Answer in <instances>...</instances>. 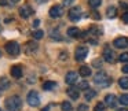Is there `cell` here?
<instances>
[{"instance_id": "cell-1", "label": "cell", "mask_w": 128, "mask_h": 111, "mask_svg": "<svg viewBox=\"0 0 128 111\" xmlns=\"http://www.w3.org/2000/svg\"><path fill=\"white\" fill-rule=\"evenodd\" d=\"M22 107V100H21L20 96L14 95V96H10L8 99L6 100V108L8 111H18Z\"/></svg>"}, {"instance_id": "cell-2", "label": "cell", "mask_w": 128, "mask_h": 111, "mask_svg": "<svg viewBox=\"0 0 128 111\" xmlns=\"http://www.w3.org/2000/svg\"><path fill=\"white\" fill-rule=\"evenodd\" d=\"M94 82H95V85H98V86L106 88V86H109L112 84V78L109 77L105 71H99V73H96V74H95Z\"/></svg>"}, {"instance_id": "cell-3", "label": "cell", "mask_w": 128, "mask_h": 111, "mask_svg": "<svg viewBox=\"0 0 128 111\" xmlns=\"http://www.w3.org/2000/svg\"><path fill=\"white\" fill-rule=\"evenodd\" d=\"M6 51H7V54H8V55H11L12 58H15V56L20 55L21 47H20V44H18L17 41H8L6 44Z\"/></svg>"}, {"instance_id": "cell-4", "label": "cell", "mask_w": 128, "mask_h": 111, "mask_svg": "<svg viewBox=\"0 0 128 111\" xmlns=\"http://www.w3.org/2000/svg\"><path fill=\"white\" fill-rule=\"evenodd\" d=\"M87 56H88V47H86V45H80V47L76 48V51H74V59L77 62L84 60Z\"/></svg>"}, {"instance_id": "cell-5", "label": "cell", "mask_w": 128, "mask_h": 111, "mask_svg": "<svg viewBox=\"0 0 128 111\" xmlns=\"http://www.w3.org/2000/svg\"><path fill=\"white\" fill-rule=\"evenodd\" d=\"M26 100H28V104L32 106V107H37V106L40 104V96H39V93H37L36 91H30V92H29Z\"/></svg>"}, {"instance_id": "cell-6", "label": "cell", "mask_w": 128, "mask_h": 111, "mask_svg": "<svg viewBox=\"0 0 128 111\" xmlns=\"http://www.w3.org/2000/svg\"><path fill=\"white\" fill-rule=\"evenodd\" d=\"M68 15H69V19L70 21L76 22V21H78L81 18V8L78 6L72 7V8L69 10V12H68Z\"/></svg>"}, {"instance_id": "cell-7", "label": "cell", "mask_w": 128, "mask_h": 111, "mask_svg": "<svg viewBox=\"0 0 128 111\" xmlns=\"http://www.w3.org/2000/svg\"><path fill=\"white\" fill-rule=\"evenodd\" d=\"M102 56H103V60L108 62V63H113L114 62V52H113V50H112L109 45H105Z\"/></svg>"}, {"instance_id": "cell-8", "label": "cell", "mask_w": 128, "mask_h": 111, "mask_svg": "<svg viewBox=\"0 0 128 111\" xmlns=\"http://www.w3.org/2000/svg\"><path fill=\"white\" fill-rule=\"evenodd\" d=\"M50 17L51 18H61L64 15V7L62 6H52L50 8Z\"/></svg>"}, {"instance_id": "cell-9", "label": "cell", "mask_w": 128, "mask_h": 111, "mask_svg": "<svg viewBox=\"0 0 128 111\" xmlns=\"http://www.w3.org/2000/svg\"><path fill=\"white\" fill-rule=\"evenodd\" d=\"M37 48H39V44L34 41H28L25 44V47H24V51H25L26 55H32L33 52H36Z\"/></svg>"}, {"instance_id": "cell-10", "label": "cell", "mask_w": 128, "mask_h": 111, "mask_svg": "<svg viewBox=\"0 0 128 111\" xmlns=\"http://www.w3.org/2000/svg\"><path fill=\"white\" fill-rule=\"evenodd\" d=\"M117 102H118V100H117L116 95H113V93H109V95L105 96V104L108 106V107H110V108L116 107Z\"/></svg>"}, {"instance_id": "cell-11", "label": "cell", "mask_w": 128, "mask_h": 111, "mask_svg": "<svg viewBox=\"0 0 128 111\" xmlns=\"http://www.w3.org/2000/svg\"><path fill=\"white\" fill-rule=\"evenodd\" d=\"M32 12H33V10H32V7L28 6V4H24V6L20 8V15H21V18H24V19H26V18L30 17Z\"/></svg>"}, {"instance_id": "cell-12", "label": "cell", "mask_w": 128, "mask_h": 111, "mask_svg": "<svg viewBox=\"0 0 128 111\" xmlns=\"http://www.w3.org/2000/svg\"><path fill=\"white\" fill-rule=\"evenodd\" d=\"M78 80V74L76 71H69L66 74V77H65V82L69 84V85H73V84H76Z\"/></svg>"}, {"instance_id": "cell-13", "label": "cell", "mask_w": 128, "mask_h": 111, "mask_svg": "<svg viewBox=\"0 0 128 111\" xmlns=\"http://www.w3.org/2000/svg\"><path fill=\"white\" fill-rule=\"evenodd\" d=\"M113 45L116 48H127L128 47V39L127 37H117L113 41Z\"/></svg>"}, {"instance_id": "cell-14", "label": "cell", "mask_w": 128, "mask_h": 111, "mask_svg": "<svg viewBox=\"0 0 128 111\" xmlns=\"http://www.w3.org/2000/svg\"><path fill=\"white\" fill-rule=\"evenodd\" d=\"M66 93H68V96H69L72 100H77L78 97H80V89L74 88V86H70V88L68 89Z\"/></svg>"}, {"instance_id": "cell-15", "label": "cell", "mask_w": 128, "mask_h": 111, "mask_svg": "<svg viewBox=\"0 0 128 111\" xmlns=\"http://www.w3.org/2000/svg\"><path fill=\"white\" fill-rule=\"evenodd\" d=\"M10 73H11V75H12L14 78H21V77H22V66H20V64H15V66L11 67Z\"/></svg>"}, {"instance_id": "cell-16", "label": "cell", "mask_w": 128, "mask_h": 111, "mask_svg": "<svg viewBox=\"0 0 128 111\" xmlns=\"http://www.w3.org/2000/svg\"><path fill=\"white\" fill-rule=\"evenodd\" d=\"M68 36L72 37V39H77V37L81 36V32H80L78 28H74V26H73V28L68 29Z\"/></svg>"}, {"instance_id": "cell-17", "label": "cell", "mask_w": 128, "mask_h": 111, "mask_svg": "<svg viewBox=\"0 0 128 111\" xmlns=\"http://www.w3.org/2000/svg\"><path fill=\"white\" fill-rule=\"evenodd\" d=\"M116 15H117V8L114 6H109L108 10H106V17L109 19H112V18H116Z\"/></svg>"}, {"instance_id": "cell-18", "label": "cell", "mask_w": 128, "mask_h": 111, "mask_svg": "<svg viewBox=\"0 0 128 111\" xmlns=\"http://www.w3.org/2000/svg\"><path fill=\"white\" fill-rule=\"evenodd\" d=\"M78 74H80L81 77H90V75H91V67L81 66L80 70H78Z\"/></svg>"}, {"instance_id": "cell-19", "label": "cell", "mask_w": 128, "mask_h": 111, "mask_svg": "<svg viewBox=\"0 0 128 111\" xmlns=\"http://www.w3.org/2000/svg\"><path fill=\"white\" fill-rule=\"evenodd\" d=\"M10 88V81L8 78L6 77H2L0 78V91H6V89Z\"/></svg>"}, {"instance_id": "cell-20", "label": "cell", "mask_w": 128, "mask_h": 111, "mask_svg": "<svg viewBox=\"0 0 128 111\" xmlns=\"http://www.w3.org/2000/svg\"><path fill=\"white\" fill-rule=\"evenodd\" d=\"M55 88H56V82H54V81H46V82H43V89L44 91H52Z\"/></svg>"}, {"instance_id": "cell-21", "label": "cell", "mask_w": 128, "mask_h": 111, "mask_svg": "<svg viewBox=\"0 0 128 111\" xmlns=\"http://www.w3.org/2000/svg\"><path fill=\"white\" fill-rule=\"evenodd\" d=\"M95 96H96V92H95L94 89H87L86 93H84V97H86V100H91V99H94Z\"/></svg>"}, {"instance_id": "cell-22", "label": "cell", "mask_w": 128, "mask_h": 111, "mask_svg": "<svg viewBox=\"0 0 128 111\" xmlns=\"http://www.w3.org/2000/svg\"><path fill=\"white\" fill-rule=\"evenodd\" d=\"M118 85L121 89H128V77H121L118 80Z\"/></svg>"}, {"instance_id": "cell-23", "label": "cell", "mask_w": 128, "mask_h": 111, "mask_svg": "<svg viewBox=\"0 0 128 111\" xmlns=\"http://www.w3.org/2000/svg\"><path fill=\"white\" fill-rule=\"evenodd\" d=\"M88 4L91 8H98L102 4V0H88Z\"/></svg>"}, {"instance_id": "cell-24", "label": "cell", "mask_w": 128, "mask_h": 111, "mask_svg": "<svg viewBox=\"0 0 128 111\" xmlns=\"http://www.w3.org/2000/svg\"><path fill=\"white\" fill-rule=\"evenodd\" d=\"M118 102L121 103L122 106H128V93L121 95V96H120V99H118Z\"/></svg>"}, {"instance_id": "cell-25", "label": "cell", "mask_w": 128, "mask_h": 111, "mask_svg": "<svg viewBox=\"0 0 128 111\" xmlns=\"http://www.w3.org/2000/svg\"><path fill=\"white\" fill-rule=\"evenodd\" d=\"M61 108H62V111H72V104L69 102H64L61 104Z\"/></svg>"}, {"instance_id": "cell-26", "label": "cell", "mask_w": 128, "mask_h": 111, "mask_svg": "<svg viewBox=\"0 0 128 111\" xmlns=\"http://www.w3.org/2000/svg\"><path fill=\"white\" fill-rule=\"evenodd\" d=\"M106 104L105 103H96V106L94 107V111H105Z\"/></svg>"}, {"instance_id": "cell-27", "label": "cell", "mask_w": 128, "mask_h": 111, "mask_svg": "<svg viewBox=\"0 0 128 111\" xmlns=\"http://www.w3.org/2000/svg\"><path fill=\"white\" fill-rule=\"evenodd\" d=\"M118 60L122 62V63H128V52H124L118 56Z\"/></svg>"}, {"instance_id": "cell-28", "label": "cell", "mask_w": 128, "mask_h": 111, "mask_svg": "<svg viewBox=\"0 0 128 111\" xmlns=\"http://www.w3.org/2000/svg\"><path fill=\"white\" fill-rule=\"evenodd\" d=\"M43 34H44V32H43V30H34V32H33V39L40 40V39L43 37Z\"/></svg>"}, {"instance_id": "cell-29", "label": "cell", "mask_w": 128, "mask_h": 111, "mask_svg": "<svg viewBox=\"0 0 128 111\" xmlns=\"http://www.w3.org/2000/svg\"><path fill=\"white\" fill-rule=\"evenodd\" d=\"M78 89H90V85H88V82L87 81H81L80 84H78Z\"/></svg>"}, {"instance_id": "cell-30", "label": "cell", "mask_w": 128, "mask_h": 111, "mask_svg": "<svg viewBox=\"0 0 128 111\" xmlns=\"http://www.w3.org/2000/svg\"><path fill=\"white\" fill-rule=\"evenodd\" d=\"M77 111H88V106L87 104H80L77 107Z\"/></svg>"}, {"instance_id": "cell-31", "label": "cell", "mask_w": 128, "mask_h": 111, "mask_svg": "<svg viewBox=\"0 0 128 111\" xmlns=\"http://www.w3.org/2000/svg\"><path fill=\"white\" fill-rule=\"evenodd\" d=\"M100 64H102V60H99V59H95V60L92 62V66L98 67V69H99V67H100Z\"/></svg>"}, {"instance_id": "cell-32", "label": "cell", "mask_w": 128, "mask_h": 111, "mask_svg": "<svg viewBox=\"0 0 128 111\" xmlns=\"http://www.w3.org/2000/svg\"><path fill=\"white\" fill-rule=\"evenodd\" d=\"M121 19H122V22H125V23H128V11H125L124 14H122V17H121Z\"/></svg>"}, {"instance_id": "cell-33", "label": "cell", "mask_w": 128, "mask_h": 111, "mask_svg": "<svg viewBox=\"0 0 128 111\" xmlns=\"http://www.w3.org/2000/svg\"><path fill=\"white\" fill-rule=\"evenodd\" d=\"M39 25H40V21L39 19H34L33 23H32V26H33V28H39Z\"/></svg>"}, {"instance_id": "cell-34", "label": "cell", "mask_w": 128, "mask_h": 111, "mask_svg": "<svg viewBox=\"0 0 128 111\" xmlns=\"http://www.w3.org/2000/svg\"><path fill=\"white\" fill-rule=\"evenodd\" d=\"M121 70H122V73H124V74H128V64H124V66L121 67Z\"/></svg>"}, {"instance_id": "cell-35", "label": "cell", "mask_w": 128, "mask_h": 111, "mask_svg": "<svg viewBox=\"0 0 128 111\" xmlns=\"http://www.w3.org/2000/svg\"><path fill=\"white\" fill-rule=\"evenodd\" d=\"M92 18H95V19H99L100 15H99V14H96V11H92Z\"/></svg>"}, {"instance_id": "cell-36", "label": "cell", "mask_w": 128, "mask_h": 111, "mask_svg": "<svg viewBox=\"0 0 128 111\" xmlns=\"http://www.w3.org/2000/svg\"><path fill=\"white\" fill-rule=\"evenodd\" d=\"M120 7H122V8H128V4L125 3V1H120Z\"/></svg>"}, {"instance_id": "cell-37", "label": "cell", "mask_w": 128, "mask_h": 111, "mask_svg": "<svg viewBox=\"0 0 128 111\" xmlns=\"http://www.w3.org/2000/svg\"><path fill=\"white\" fill-rule=\"evenodd\" d=\"M8 4V0H0V6H7Z\"/></svg>"}, {"instance_id": "cell-38", "label": "cell", "mask_w": 128, "mask_h": 111, "mask_svg": "<svg viewBox=\"0 0 128 111\" xmlns=\"http://www.w3.org/2000/svg\"><path fill=\"white\" fill-rule=\"evenodd\" d=\"M72 4V0H64V6H69Z\"/></svg>"}, {"instance_id": "cell-39", "label": "cell", "mask_w": 128, "mask_h": 111, "mask_svg": "<svg viewBox=\"0 0 128 111\" xmlns=\"http://www.w3.org/2000/svg\"><path fill=\"white\" fill-rule=\"evenodd\" d=\"M34 1H36V3H39V4H42V3H46L47 0H34Z\"/></svg>"}, {"instance_id": "cell-40", "label": "cell", "mask_w": 128, "mask_h": 111, "mask_svg": "<svg viewBox=\"0 0 128 111\" xmlns=\"http://www.w3.org/2000/svg\"><path fill=\"white\" fill-rule=\"evenodd\" d=\"M117 111H128V110H127V108H118Z\"/></svg>"}, {"instance_id": "cell-41", "label": "cell", "mask_w": 128, "mask_h": 111, "mask_svg": "<svg viewBox=\"0 0 128 111\" xmlns=\"http://www.w3.org/2000/svg\"><path fill=\"white\" fill-rule=\"evenodd\" d=\"M17 1H18V0H11L10 3H11V4H15V3H17Z\"/></svg>"}, {"instance_id": "cell-42", "label": "cell", "mask_w": 128, "mask_h": 111, "mask_svg": "<svg viewBox=\"0 0 128 111\" xmlns=\"http://www.w3.org/2000/svg\"><path fill=\"white\" fill-rule=\"evenodd\" d=\"M43 111H48V107H46V108H44V110H43Z\"/></svg>"}, {"instance_id": "cell-43", "label": "cell", "mask_w": 128, "mask_h": 111, "mask_svg": "<svg viewBox=\"0 0 128 111\" xmlns=\"http://www.w3.org/2000/svg\"><path fill=\"white\" fill-rule=\"evenodd\" d=\"M0 58H2V51H0Z\"/></svg>"}, {"instance_id": "cell-44", "label": "cell", "mask_w": 128, "mask_h": 111, "mask_svg": "<svg viewBox=\"0 0 128 111\" xmlns=\"http://www.w3.org/2000/svg\"><path fill=\"white\" fill-rule=\"evenodd\" d=\"M0 111H2V108H0Z\"/></svg>"}]
</instances>
